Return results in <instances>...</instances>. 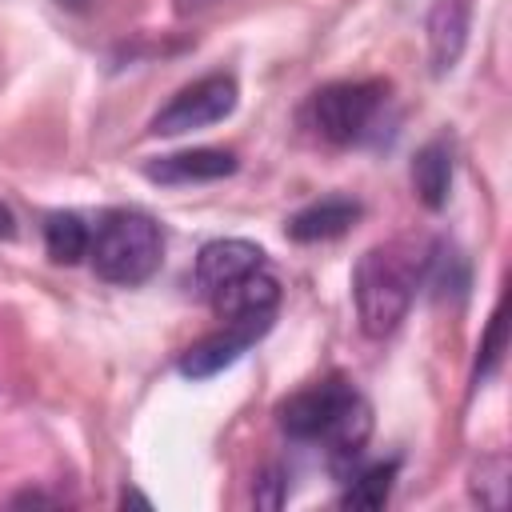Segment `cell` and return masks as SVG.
Masks as SVG:
<instances>
[{
    "mask_svg": "<svg viewBox=\"0 0 512 512\" xmlns=\"http://www.w3.org/2000/svg\"><path fill=\"white\" fill-rule=\"evenodd\" d=\"M428 256L408 240H388L368 248L352 268V296H356V320L364 336L384 340L400 328L408 316L416 288L424 284Z\"/></svg>",
    "mask_w": 512,
    "mask_h": 512,
    "instance_id": "1",
    "label": "cell"
},
{
    "mask_svg": "<svg viewBox=\"0 0 512 512\" xmlns=\"http://www.w3.org/2000/svg\"><path fill=\"white\" fill-rule=\"evenodd\" d=\"M280 428L296 440H320L332 452L352 456L368 440L372 416L364 396L344 376H324L280 404Z\"/></svg>",
    "mask_w": 512,
    "mask_h": 512,
    "instance_id": "2",
    "label": "cell"
},
{
    "mask_svg": "<svg viewBox=\"0 0 512 512\" xmlns=\"http://www.w3.org/2000/svg\"><path fill=\"white\" fill-rule=\"evenodd\" d=\"M88 256L100 280L120 284V288L144 284L164 260L160 224L144 212H108L92 232Z\"/></svg>",
    "mask_w": 512,
    "mask_h": 512,
    "instance_id": "3",
    "label": "cell"
},
{
    "mask_svg": "<svg viewBox=\"0 0 512 512\" xmlns=\"http://www.w3.org/2000/svg\"><path fill=\"white\" fill-rule=\"evenodd\" d=\"M384 96H388V88L380 80H336V84H324L320 92H312L308 120L324 140L356 144L372 128L376 112L384 108Z\"/></svg>",
    "mask_w": 512,
    "mask_h": 512,
    "instance_id": "4",
    "label": "cell"
},
{
    "mask_svg": "<svg viewBox=\"0 0 512 512\" xmlns=\"http://www.w3.org/2000/svg\"><path fill=\"white\" fill-rule=\"evenodd\" d=\"M236 80L228 72H212V76H200L192 80L188 88H180L152 120V132L156 136H180V132H196V128H208V124H220L224 116H232L236 108Z\"/></svg>",
    "mask_w": 512,
    "mask_h": 512,
    "instance_id": "5",
    "label": "cell"
},
{
    "mask_svg": "<svg viewBox=\"0 0 512 512\" xmlns=\"http://www.w3.org/2000/svg\"><path fill=\"white\" fill-rule=\"evenodd\" d=\"M208 304L224 324H248V328H264L268 332V324L276 316V304H280V284L260 264V268L236 276L232 284H224L220 292H212Z\"/></svg>",
    "mask_w": 512,
    "mask_h": 512,
    "instance_id": "6",
    "label": "cell"
},
{
    "mask_svg": "<svg viewBox=\"0 0 512 512\" xmlns=\"http://www.w3.org/2000/svg\"><path fill=\"white\" fill-rule=\"evenodd\" d=\"M264 264V248L252 240H212L200 248L196 268H192V284L196 292L208 300L212 292H220L224 284H232L236 276L252 272Z\"/></svg>",
    "mask_w": 512,
    "mask_h": 512,
    "instance_id": "7",
    "label": "cell"
},
{
    "mask_svg": "<svg viewBox=\"0 0 512 512\" xmlns=\"http://www.w3.org/2000/svg\"><path fill=\"white\" fill-rule=\"evenodd\" d=\"M256 336H264V328H248V324H224L220 332L204 336L200 344H192V348L180 356V372H184L188 380L216 376V372H224L228 364H236V360L248 352V344H252Z\"/></svg>",
    "mask_w": 512,
    "mask_h": 512,
    "instance_id": "8",
    "label": "cell"
},
{
    "mask_svg": "<svg viewBox=\"0 0 512 512\" xmlns=\"http://www.w3.org/2000/svg\"><path fill=\"white\" fill-rule=\"evenodd\" d=\"M232 172H236V156L224 148H188V152L160 156L144 168V176L156 184H204V180H220Z\"/></svg>",
    "mask_w": 512,
    "mask_h": 512,
    "instance_id": "9",
    "label": "cell"
},
{
    "mask_svg": "<svg viewBox=\"0 0 512 512\" xmlns=\"http://www.w3.org/2000/svg\"><path fill=\"white\" fill-rule=\"evenodd\" d=\"M360 200L352 196H324L308 208H300L292 220H288V236L300 240V244H316V240H336L344 236L356 220H360Z\"/></svg>",
    "mask_w": 512,
    "mask_h": 512,
    "instance_id": "10",
    "label": "cell"
},
{
    "mask_svg": "<svg viewBox=\"0 0 512 512\" xmlns=\"http://www.w3.org/2000/svg\"><path fill=\"white\" fill-rule=\"evenodd\" d=\"M468 44V0H440L428 12V60L432 72L444 76L460 60Z\"/></svg>",
    "mask_w": 512,
    "mask_h": 512,
    "instance_id": "11",
    "label": "cell"
},
{
    "mask_svg": "<svg viewBox=\"0 0 512 512\" xmlns=\"http://www.w3.org/2000/svg\"><path fill=\"white\" fill-rule=\"evenodd\" d=\"M412 188H416L420 204L432 208V212L448 204V188H452V148H448V140H428L412 156Z\"/></svg>",
    "mask_w": 512,
    "mask_h": 512,
    "instance_id": "12",
    "label": "cell"
},
{
    "mask_svg": "<svg viewBox=\"0 0 512 512\" xmlns=\"http://www.w3.org/2000/svg\"><path fill=\"white\" fill-rule=\"evenodd\" d=\"M88 244H92V232L88 224L76 216V212H56L48 216L44 224V248L56 264H76L88 256Z\"/></svg>",
    "mask_w": 512,
    "mask_h": 512,
    "instance_id": "13",
    "label": "cell"
},
{
    "mask_svg": "<svg viewBox=\"0 0 512 512\" xmlns=\"http://www.w3.org/2000/svg\"><path fill=\"white\" fill-rule=\"evenodd\" d=\"M396 460H388V464H372V468H364V472H356L352 476V484L344 488V496H340V504L344 508H364V512H372V508H384L388 504V496H392V484H396Z\"/></svg>",
    "mask_w": 512,
    "mask_h": 512,
    "instance_id": "14",
    "label": "cell"
},
{
    "mask_svg": "<svg viewBox=\"0 0 512 512\" xmlns=\"http://www.w3.org/2000/svg\"><path fill=\"white\" fill-rule=\"evenodd\" d=\"M472 496L484 508H504V500H508V460L504 456H488V460L476 464V472H472Z\"/></svg>",
    "mask_w": 512,
    "mask_h": 512,
    "instance_id": "15",
    "label": "cell"
},
{
    "mask_svg": "<svg viewBox=\"0 0 512 512\" xmlns=\"http://www.w3.org/2000/svg\"><path fill=\"white\" fill-rule=\"evenodd\" d=\"M500 348H504V320H500V312H492V324H488V340H484V364L476 368L480 376H488L492 368H496V360H500Z\"/></svg>",
    "mask_w": 512,
    "mask_h": 512,
    "instance_id": "16",
    "label": "cell"
},
{
    "mask_svg": "<svg viewBox=\"0 0 512 512\" xmlns=\"http://www.w3.org/2000/svg\"><path fill=\"white\" fill-rule=\"evenodd\" d=\"M120 504H140V508H152V500H148V496H140V492H124V496H120Z\"/></svg>",
    "mask_w": 512,
    "mask_h": 512,
    "instance_id": "17",
    "label": "cell"
},
{
    "mask_svg": "<svg viewBox=\"0 0 512 512\" xmlns=\"http://www.w3.org/2000/svg\"><path fill=\"white\" fill-rule=\"evenodd\" d=\"M0 236H12V216H8L4 204H0Z\"/></svg>",
    "mask_w": 512,
    "mask_h": 512,
    "instance_id": "18",
    "label": "cell"
},
{
    "mask_svg": "<svg viewBox=\"0 0 512 512\" xmlns=\"http://www.w3.org/2000/svg\"><path fill=\"white\" fill-rule=\"evenodd\" d=\"M64 4H84V0H64Z\"/></svg>",
    "mask_w": 512,
    "mask_h": 512,
    "instance_id": "19",
    "label": "cell"
}]
</instances>
